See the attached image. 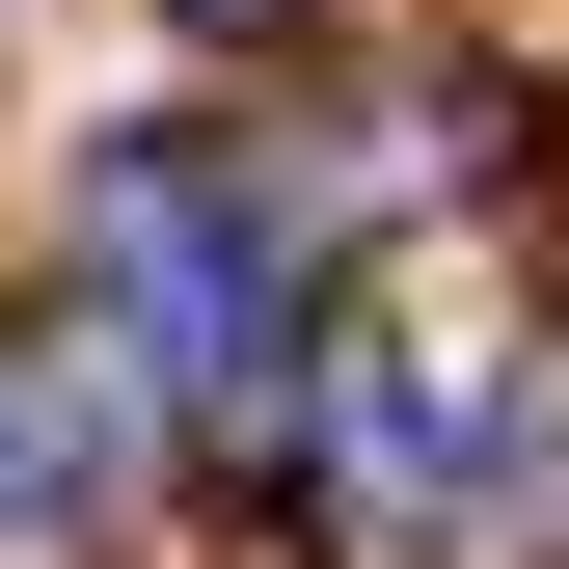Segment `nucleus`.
<instances>
[{
	"mask_svg": "<svg viewBox=\"0 0 569 569\" xmlns=\"http://www.w3.org/2000/svg\"><path fill=\"white\" fill-rule=\"evenodd\" d=\"M82 271H109V352L163 407H244L271 326H299V244H271V190L218 163V136H136V163L82 190Z\"/></svg>",
	"mask_w": 569,
	"mask_h": 569,
	"instance_id": "nucleus-1",
	"label": "nucleus"
},
{
	"mask_svg": "<svg viewBox=\"0 0 569 569\" xmlns=\"http://www.w3.org/2000/svg\"><path fill=\"white\" fill-rule=\"evenodd\" d=\"M54 516H82V407L0 352V542H54Z\"/></svg>",
	"mask_w": 569,
	"mask_h": 569,
	"instance_id": "nucleus-2",
	"label": "nucleus"
},
{
	"mask_svg": "<svg viewBox=\"0 0 569 569\" xmlns=\"http://www.w3.org/2000/svg\"><path fill=\"white\" fill-rule=\"evenodd\" d=\"M190 28H271V0H190Z\"/></svg>",
	"mask_w": 569,
	"mask_h": 569,
	"instance_id": "nucleus-3",
	"label": "nucleus"
}]
</instances>
